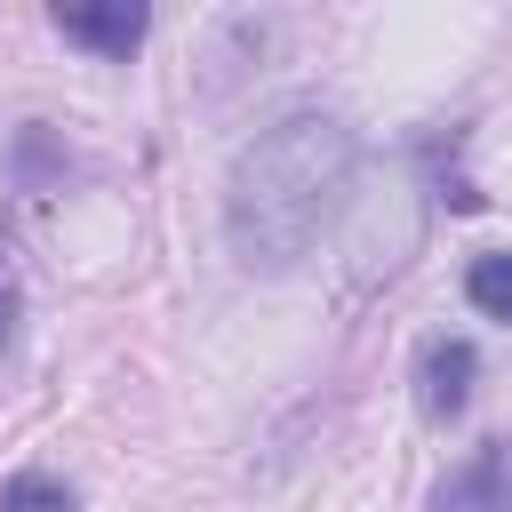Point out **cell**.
Listing matches in <instances>:
<instances>
[{
  "label": "cell",
  "instance_id": "cell-4",
  "mask_svg": "<svg viewBox=\"0 0 512 512\" xmlns=\"http://www.w3.org/2000/svg\"><path fill=\"white\" fill-rule=\"evenodd\" d=\"M432 512H512V456H504V440L472 448V456L432 488Z\"/></svg>",
  "mask_w": 512,
  "mask_h": 512
},
{
  "label": "cell",
  "instance_id": "cell-3",
  "mask_svg": "<svg viewBox=\"0 0 512 512\" xmlns=\"http://www.w3.org/2000/svg\"><path fill=\"white\" fill-rule=\"evenodd\" d=\"M472 376H480V352H472V336H424V352H416V408H424L432 424L464 416V400H472Z\"/></svg>",
  "mask_w": 512,
  "mask_h": 512
},
{
  "label": "cell",
  "instance_id": "cell-7",
  "mask_svg": "<svg viewBox=\"0 0 512 512\" xmlns=\"http://www.w3.org/2000/svg\"><path fill=\"white\" fill-rule=\"evenodd\" d=\"M8 328H16V288L0 280V344H8Z\"/></svg>",
  "mask_w": 512,
  "mask_h": 512
},
{
  "label": "cell",
  "instance_id": "cell-1",
  "mask_svg": "<svg viewBox=\"0 0 512 512\" xmlns=\"http://www.w3.org/2000/svg\"><path fill=\"white\" fill-rule=\"evenodd\" d=\"M352 160H360L352 128L320 104L256 128L224 176V240H232L240 272H296L312 256V240L328 232V216L344 208Z\"/></svg>",
  "mask_w": 512,
  "mask_h": 512
},
{
  "label": "cell",
  "instance_id": "cell-5",
  "mask_svg": "<svg viewBox=\"0 0 512 512\" xmlns=\"http://www.w3.org/2000/svg\"><path fill=\"white\" fill-rule=\"evenodd\" d=\"M464 296H472V312H488V320L512 328V256L504 248L496 256H472L464 264Z\"/></svg>",
  "mask_w": 512,
  "mask_h": 512
},
{
  "label": "cell",
  "instance_id": "cell-2",
  "mask_svg": "<svg viewBox=\"0 0 512 512\" xmlns=\"http://www.w3.org/2000/svg\"><path fill=\"white\" fill-rule=\"evenodd\" d=\"M56 32L112 56V64H128L144 48V32H152V8L144 0H56Z\"/></svg>",
  "mask_w": 512,
  "mask_h": 512
},
{
  "label": "cell",
  "instance_id": "cell-6",
  "mask_svg": "<svg viewBox=\"0 0 512 512\" xmlns=\"http://www.w3.org/2000/svg\"><path fill=\"white\" fill-rule=\"evenodd\" d=\"M0 512H72V488L56 472H8L0 480Z\"/></svg>",
  "mask_w": 512,
  "mask_h": 512
}]
</instances>
